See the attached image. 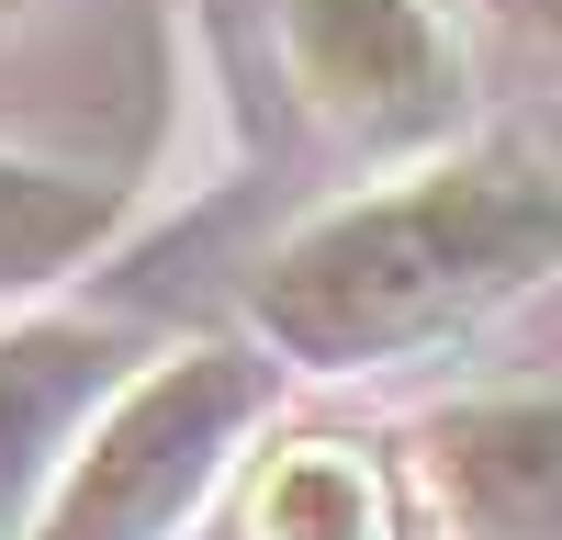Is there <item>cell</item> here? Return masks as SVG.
<instances>
[{"instance_id": "obj_3", "label": "cell", "mask_w": 562, "mask_h": 540, "mask_svg": "<svg viewBox=\"0 0 562 540\" xmlns=\"http://www.w3.org/2000/svg\"><path fill=\"white\" fill-rule=\"evenodd\" d=\"M281 68L360 158H439L473 113V57L439 0H281Z\"/></svg>"}, {"instance_id": "obj_7", "label": "cell", "mask_w": 562, "mask_h": 540, "mask_svg": "<svg viewBox=\"0 0 562 540\" xmlns=\"http://www.w3.org/2000/svg\"><path fill=\"white\" fill-rule=\"evenodd\" d=\"M248 540H394V484L349 439H281L248 473Z\"/></svg>"}, {"instance_id": "obj_1", "label": "cell", "mask_w": 562, "mask_h": 540, "mask_svg": "<svg viewBox=\"0 0 562 540\" xmlns=\"http://www.w3.org/2000/svg\"><path fill=\"white\" fill-rule=\"evenodd\" d=\"M562 282V158L439 147L383 192L304 214L248 270V349L270 372H394Z\"/></svg>"}, {"instance_id": "obj_5", "label": "cell", "mask_w": 562, "mask_h": 540, "mask_svg": "<svg viewBox=\"0 0 562 540\" xmlns=\"http://www.w3.org/2000/svg\"><path fill=\"white\" fill-rule=\"evenodd\" d=\"M135 372L113 327L90 315H23L0 327V540H23L57 495L79 428L102 417V394Z\"/></svg>"}, {"instance_id": "obj_2", "label": "cell", "mask_w": 562, "mask_h": 540, "mask_svg": "<svg viewBox=\"0 0 562 540\" xmlns=\"http://www.w3.org/2000/svg\"><path fill=\"white\" fill-rule=\"evenodd\" d=\"M270 405H281V372L248 338H192L169 360H135L102 394V417L79 428L57 495L23 540H180L248 462Z\"/></svg>"}, {"instance_id": "obj_8", "label": "cell", "mask_w": 562, "mask_h": 540, "mask_svg": "<svg viewBox=\"0 0 562 540\" xmlns=\"http://www.w3.org/2000/svg\"><path fill=\"white\" fill-rule=\"evenodd\" d=\"M484 12L518 34V45H540V57H562V0H484Z\"/></svg>"}, {"instance_id": "obj_4", "label": "cell", "mask_w": 562, "mask_h": 540, "mask_svg": "<svg viewBox=\"0 0 562 540\" xmlns=\"http://www.w3.org/2000/svg\"><path fill=\"white\" fill-rule=\"evenodd\" d=\"M405 462L450 540H562V383L428 405Z\"/></svg>"}, {"instance_id": "obj_9", "label": "cell", "mask_w": 562, "mask_h": 540, "mask_svg": "<svg viewBox=\"0 0 562 540\" xmlns=\"http://www.w3.org/2000/svg\"><path fill=\"white\" fill-rule=\"evenodd\" d=\"M12 12H34V0H0V23H12Z\"/></svg>"}, {"instance_id": "obj_6", "label": "cell", "mask_w": 562, "mask_h": 540, "mask_svg": "<svg viewBox=\"0 0 562 540\" xmlns=\"http://www.w3.org/2000/svg\"><path fill=\"white\" fill-rule=\"evenodd\" d=\"M124 225V192L102 169H57V158H12L0 147V304L68 282L79 259H102Z\"/></svg>"}]
</instances>
